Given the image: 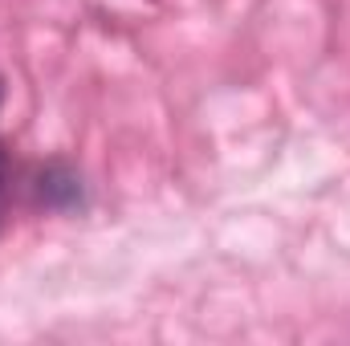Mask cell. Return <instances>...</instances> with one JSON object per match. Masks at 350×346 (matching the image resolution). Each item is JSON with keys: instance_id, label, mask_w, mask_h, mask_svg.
<instances>
[{"instance_id": "cell-1", "label": "cell", "mask_w": 350, "mask_h": 346, "mask_svg": "<svg viewBox=\"0 0 350 346\" xmlns=\"http://www.w3.org/2000/svg\"><path fill=\"white\" fill-rule=\"evenodd\" d=\"M41 200L53 204V208H70V204H78V200H82V183H78V175L66 172V168H49V172L41 175Z\"/></svg>"}, {"instance_id": "cell-2", "label": "cell", "mask_w": 350, "mask_h": 346, "mask_svg": "<svg viewBox=\"0 0 350 346\" xmlns=\"http://www.w3.org/2000/svg\"><path fill=\"white\" fill-rule=\"evenodd\" d=\"M0 183H4V151H0Z\"/></svg>"}]
</instances>
